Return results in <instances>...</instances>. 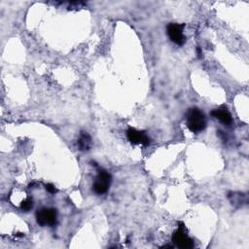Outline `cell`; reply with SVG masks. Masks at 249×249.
<instances>
[{"label": "cell", "instance_id": "obj_2", "mask_svg": "<svg viewBox=\"0 0 249 249\" xmlns=\"http://www.w3.org/2000/svg\"><path fill=\"white\" fill-rule=\"evenodd\" d=\"M111 181H112L111 174L106 170H100L93 185L94 192L98 195L105 194L110 187Z\"/></svg>", "mask_w": 249, "mask_h": 249}, {"label": "cell", "instance_id": "obj_1", "mask_svg": "<svg viewBox=\"0 0 249 249\" xmlns=\"http://www.w3.org/2000/svg\"><path fill=\"white\" fill-rule=\"evenodd\" d=\"M188 129L194 133H199L206 128V119L202 111L199 108H191L186 115Z\"/></svg>", "mask_w": 249, "mask_h": 249}, {"label": "cell", "instance_id": "obj_9", "mask_svg": "<svg viewBox=\"0 0 249 249\" xmlns=\"http://www.w3.org/2000/svg\"><path fill=\"white\" fill-rule=\"evenodd\" d=\"M33 199H28L21 203V208L24 211H30L33 208Z\"/></svg>", "mask_w": 249, "mask_h": 249}, {"label": "cell", "instance_id": "obj_3", "mask_svg": "<svg viewBox=\"0 0 249 249\" xmlns=\"http://www.w3.org/2000/svg\"><path fill=\"white\" fill-rule=\"evenodd\" d=\"M36 221L42 226H55L57 224V211L54 208L43 207L36 212Z\"/></svg>", "mask_w": 249, "mask_h": 249}, {"label": "cell", "instance_id": "obj_7", "mask_svg": "<svg viewBox=\"0 0 249 249\" xmlns=\"http://www.w3.org/2000/svg\"><path fill=\"white\" fill-rule=\"evenodd\" d=\"M212 116L215 117L216 119H218L220 122H222L225 125H231L232 122V116L230 114V112L227 110V108L225 107H221V108H217L215 110H213L211 112Z\"/></svg>", "mask_w": 249, "mask_h": 249}, {"label": "cell", "instance_id": "obj_6", "mask_svg": "<svg viewBox=\"0 0 249 249\" xmlns=\"http://www.w3.org/2000/svg\"><path fill=\"white\" fill-rule=\"evenodd\" d=\"M127 135L129 140L133 144H141V145L147 146L150 142L148 135L144 132H140L135 129L128 130Z\"/></svg>", "mask_w": 249, "mask_h": 249}, {"label": "cell", "instance_id": "obj_8", "mask_svg": "<svg viewBox=\"0 0 249 249\" xmlns=\"http://www.w3.org/2000/svg\"><path fill=\"white\" fill-rule=\"evenodd\" d=\"M78 147L81 151H88L92 147V137L85 132H82L81 137L78 139Z\"/></svg>", "mask_w": 249, "mask_h": 249}, {"label": "cell", "instance_id": "obj_10", "mask_svg": "<svg viewBox=\"0 0 249 249\" xmlns=\"http://www.w3.org/2000/svg\"><path fill=\"white\" fill-rule=\"evenodd\" d=\"M45 188H46V190H47L49 193H51V194H55V193L58 192L57 188H56L53 184H47V185L45 186Z\"/></svg>", "mask_w": 249, "mask_h": 249}, {"label": "cell", "instance_id": "obj_5", "mask_svg": "<svg viewBox=\"0 0 249 249\" xmlns=\"http://www.w3.org/2000/svg\"><path fill=\"white\" fill-rule=\"evenodd\" d=\"M172 241L174 242L175 245H177L180 248H186L187 249V248H193L194 247V241L183 231V226H180L178 228V230H176L173 232Z\"/></svg>", "mask_w": 249, "mask_h": 249}, {"label": "cell", "instance_id": "obj_4", "mask_svg": "<svg viewBox=\"0 0 249 249\" xmlns=\"http://www.w3.org/2000/svg\"><path fill=\"white\" fill-rule=\"evenodd\" d=\"M184 25L179 24H169L166 28V33L169 39L174 42L176 45H183L185 43V36L183 34Z\"/></svg>", "mask_w": 249, "mask_h": 249}]
</instances>
